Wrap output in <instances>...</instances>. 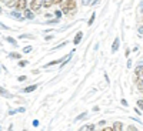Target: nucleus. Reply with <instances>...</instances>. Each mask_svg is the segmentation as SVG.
Here are the masks:
<instances>
[{
    "label": "nucleus",
    "instance_id": "f257e3e1",
    "mask_svg": "<svg viewBox=\"0 0 143 131\" xmlns=\"http://www.w3.org/2000/svg\"><path fill=\"white\" fill-rule=\"evenodd\" d=\"M77 7V0H64L62 3V13L69 14V11H74Z\"/></svg>",
    "mask_w": 143,
    "mask_h": 131
},
{
    "label": "nucleus",
    "instance_id": "f03ea898",
    "mask_svg": "<svg viewBox=\"0 0 143 131\" xmlns=\"http://www.w3.org/2000/svg\"><path fill=\"white\" fill-rule=\"evenodd\" d=\"M27 7V0H16V4H14V10L17 11H23Z\"/></svg>",
    "mask_w": 143,
    "mask_h": 131
},
{
    "label": "nucleus",
    "instance_id": "7ed1b4c3",
    "mask_svg": "<svg viewBox=\"0 0 143 131\" xmlns=\"http://www.w3.org/2000/svg\"><path fill=\"white\" fill-rule=\"evenodd\" d=\"M42 4H43V0H32L29 7H30L33 11H39L40 7H42Z\"/></svg>",
    "mask_w": 143,
    "mask_h": 131
},
{
    "label": "nucleus",
    "instance_id": "20e7f679",
    "mask_svg": "<svg viewBox=\"0 0 143 131\" xmlns=\"http://www.w3.org/2000/svg\"><path fill=\"white\" fill-rule=\"evenodd\" d=\"M9 16L13 17V19H14V20H17V22H23V20H24L22 11H17V10H11L10 13H9Z\"/></svg>",
    "mask_w": 143,
    "mask_h": 131
},
{
    "label": "nucleus",
    "instance_id": "39448f33",
    "mask_svg": "<svg viewBox=\"0 0 143 131\" xmlns=\"http://www.w3.org/2000/svg\"><path fill=\"white\" fill-rule=\"evenodd\" d=\"M23 17L27 19V20H33L34 19V11L32 10L30 7H26V9L23 10Z\"/></svg>",
    "mask_w": 143,
    "mask_h": 131
},
{
    "label": "nucleus",
    "instance_id": "423d86ee",
    "mask_svg": "<svg viewBox=\"0 0 143 131\" xmlns=\"http://www.w3.org/2000/svg\"><path fill=\"white\" fill-rule=\"evenodd\" d=\"M82 39H83V31L80 30V31H77L76 33V36H74V39H73V44H79L80 41H82Z\"/></svg>",
    "mask_w": 143,
    "mask_h": 131
},
{
    "label": "nucleus",
    "instance_id": "0eeeda50",
    "mask_svg": "<svg viewBox=\"0 0 143 131\" xmlns=\"http://www.w3.org/2000/svg\"><path fill=\"white\" fill-rule=\"evenodd\" d=\"M0 96L4 97V98H13V94H11V93H9L4 87H0Z\"/></svg>",
    "mask_w": 143,
    "mask_h": 131
},
{
    "label": "nucleus",
    "instance_id": "6e6552de",
    "mask_svg": "<svg viewBox=\"0 0 143 131\" xmlns=\"http://www.w3.org/2000/svg\"><path fill=\"white\" fill-rule=\"evenodd\" d=\"M37 87H39L37 84H32V85H29V87H26V88H23L22 93H32V91H34Z\"/></svg>",
    "mask_w": 143,
    "mask_h": 131
},
{
    "label": "nucleus",
    "instance_id": "1a4fd4ad",
    "mask_svg": "<svg viewBox=\"0 0 143 131\" xmlns=\"http://www.w3.org/2000/svg\"><path fill=\"white\" fill-rule=\"evenodd\" d=\"M112 128H113V131H122V128H123V124H122L120 121H114Z\"/></svg>",
    "mask_w": 143,
    "mask_h": 131
},
{
    "label": "nucleus",
    "instance_id": "9d476101",
    "mask_svg": "<svg viewBox=\"0 0 143 131\" xmlns=\"http://www.w3.org/2000/svg\"><path fill=\"white\" fill-rule=\"evenodd\" d=\"M135 74H136L137 77H143V66H137L135 68Z\"/></svg>",
    "mask_w": 143,
    "mask_h": 131
},
{
    "label": "nucleus",
    "instance_id": "9b49d317",
    "mask_svg": "<svg viewBox=\"0 0 143 131\" xmlns=\"http://www.w3.org/2000/svg\"><path fill=\"white\" fill-rule=\"evenodd\" d=\"M9 58H16V60H20L22 58V53H16V51H13L9 54Z\"/></svg>",
    "mask_w": 143,
    "mask_h": 131
},
{
    "label": "nucleus",
    "instance_id": "f8f14e48",
    "mask_svg": "<svg viewBox=\"0 0 143 131\" xmlns=\"http://www.w3.org/2000/svg\"><path fill=\"white\" fill-rule=\"evenodd\" d=\"M6 7H9V9H11V7H14V4H16V0H6Z\"/></svg>",
    "mask_w": 143,
    "mask_h": 131
},
{
    "label": "nucleus",
    "instance_id": "ddd939ff",
    "mask_svg": "<svg viewBox=\"0 0 143 131\" xmlns=\"http://www.w3.org/2000/svg\"><path fill=\"white\" fill-rule=\"evenodd\" d=\"M50 6H53V0H43V4H42V7H50Z\"/></svg>",
    "mask_w": 143,
    "mask_h": 131
},
{
    "label": "nucleus",
    "instance_id": "4468645a",
    "mask_svg": "<svg viewBox=\"0 0 143 131\" xmlns=\"http://www.w3.org/2000/svg\"><path fill=\"white\" fill-rule=\"evenodd\" d=\"M117 49H119V39H116L114 40V43L112 44V51H117Z\"/></svg>",
    "mask_w": 143,
    "mask_h": 131
},
{
    "label": "nucleus",
    "instance_id": "2eb2a0df",
    "mask_svg": "<svg viewBox=\"0 0 143 131\" xmlns=\"http://www.w3.org/2000/svg\"><path fill=\"white\" fill-rule=\"evenodd\" d=\"M135 81H136V84H137V88L140 90V88L143 87V80H142V77H136V80H135Z\"/></svg>",
    "mask_w": 143,
    "mask_h": 131
},
{
    "label": "nucleus",
    "instance_id": "dca6fc26",
    "mask_svg": "<svg viewBox=\"0 0 143 131\" xmlns=\"http://www.w3.org/2000/svg\"><path fill=\"white\" fill-rule=\"evenodd\" d=\"M6 41H9L10 44H13L14 47H17V41H16V39H13V37H6Z\"/></svg>",
    "mask_w": 143,
    "mask_h": 131
},
{
    "label": "nucleus",
    "instance_id": "f3484780",
    "mask_svg": "<svg viewBox=\"0 0 143 131\" xmlns=\"http://www.w3.org/2000/svg\"><path fill=\"white\" fill-rule=\"evenodd\" d=\"M95 17H96V13H92V16H90V19L87 20V26H92L93 23H95Z\"/></svg>",
    "mask_w": 143,
    "mask_h": 131
},
{
    "label": "nucleus",
    "instance_id": "a211bd4d",
    "mask_svg": "<svg viewBox=\"0 0 143 131\" xmlns=\"http://www.w3.org/2000/svg\"><path fill=\"white\" fill-rule=\"evenodd\" d=\"M60 22V19H50V20H46V24H56Z\"/></svg>",
    "mask_w": 143,
    "mask_h": 131
},
{
    "label": "nucleus",
    "instance_id": "6ab92c4d",
    "mask_svg": "<svg viewBox=\"0 0 143 131\" xmlns=\"http://www.w3.org/2000/svg\"><path fill=\"white\" fill-rule=\"evenodd\" d=\"M33 50V47H32V46H26V47H24V49H23V54H27V53H30V51Z\"/></svg>",
    "mask_w": 143,
    "mask_h": 131
},
{
    "label": "nucleus",
    "instance_id": "aec40b11",
    "mask_svg": "<svg viewBox=\"0 0 143 131\" xmlns=\"http://www.w3.org/2000/svg\"><path fill=\"white\" fill-rule=\"evenodd\" d=\"M19 39H34L33 34H20Z\"/></svg>",
    "mask_w": 143,
    "mask_h": 131
},
{
    "label": "nucleus",
    "instance_id": "412c9836",
    "mask_svg": "<svg viewBox=\"0 0 143 131\" xmlns=\"http://www.w3.org/2000/svg\"><path fill=\"white\" fill-rule=\"evenodd\" d=\"M27 64H29L27 60H20V61H19V67H26Z\"/></svg>",
    "mask_w": 143,
    "mask_h": 131
},
{
    "label": "nucleus",
    "instance_id": "4be33fe9",
    "mask_svg": "<svg viewBox=\"0 0 143 131\" xmlns=\"http://www.w3.org/2000/svg\"><path fill=\"white\" fill-rule=\"evenodd\" d=\"M86 114H87L86 111H85V113H82L80 115H77V117H76V120H74V121H80V120H83V118L86 117Z\"/></svg>",
    "mask_w": 143,
    "mask_h": 131
},
{
    "label": "nucleus",
    "instance_id": "5701e85b",
    "mask_svg": "<svg viewBox=\"0 0 143 131\" xmlns=\"http://www.w3.org/2000/svg\"><path fill=\"white\" fill-rule=\"evenodd\" d=\"M62 16H63L62 10H54V17H56V19H60Z\"/></svg>",
    "mask_w": 143,
    "mask_h": 131
},
{
    "label": "nucleus",
    "instance_id": "b1692460",
    "mask_svg": "<svg viewBox=\"0 0 143 131\" xmlns=\"http://www.w3.org/2000/svg\"><path fill=\"white\" fill-rule=\"evenodd\" d=\"M66 44H67V41H63L62 44H59V46H56V47H53L51 50H57V49H62V47H64Z\"/></svg>",
    "mask_w": 143,
    "mask_h": 131
},
{
    "label": "nucleus",
    "instance_id": "393cba45",
    "mask_svg": "<svg viewBox=\"0 0 143 131\" xmlns=\"http://www.w3.org/2000/svg\"><path fill=\"white\" fill-rule=\"evenodd\" d=\"M86 130H87V131H95V124H89V125H86Z\"/></svg>",
    "mask_w": 143,
    "mask_h": 131
},
{
    "label": "nucleus",
    "instance_id": "a878e982",
    "mask_svg": "<svg viewBox=\"0 0 143 131\" xmlns=\"http://www.w3.org/2000/svg\"><path fill=\"white\" fill-rule=\"evenodd\" d=\"M137 107L140 110H143V100H137Z\"/></svg>",
    "mask_w": 143,
    "mask_h": 131
},
{
    "label": "nucleus",
    "instance_id": "bb28decb",
    "mask_svg": "<svg viewBox=\"0 0 143 131\" xmlns=\"http://www.w3.org/2000/svg\"><path fill=\"white\" fill-rule=\"evenodd\" d=\"M17 80H19V81H26V80H27V77H26V76H19V77H17Z\"/></svg>",
    "mask_w": 143,
    "mask_h": 131
},
{
    "label": "nucleus",
    "instance_id": "cd10ccee",
    "mask_svg": "<svg viewBox=\"0 0 143 131\" xmlns=\"http://www.w3.org/2000/svg\"><path fill=\"white\" fill-rule=\"evenodd\" d=\"M0 28H1V30H10V28L7 27L6 24H3V23H1V22H0Z\"/></svg>",
    "mask_w": 143,
    "mask_h": 131
},
{
    "label": "nucleus",
    "instance_id": "c85d7f7f",
    "mask_svg": "<svg viewBox=\"0 0 143 131\" xmlns=\"http://www.w3.org/2000/svg\"><path fill=\"white\" fill-rule=\"evenodd\" d=\"M92 3V0H82V4L83 6H87V4H90Z\"/></svg>",
    "mask_w": 143,
    "mask_h": 131
},
{
    "label": "nucleus",
    "instance_id": "c756f323",
    "mask_svg": "<svg viewBox=\"0 0 143 131\" xmlns=\"http://www.w3.org/2000/svg\"><path fill=\"white\" fill-rule=\"evenodd\" d=\"M64 0H53V4H62Z\"/></svg>",
    "mask_w": 143,
    "mask_h": 131
},
{
    "label": "nucleus",
    "instance_id": "7c9ffc66",
    "mask_svg": "<svg viewBox=\"0 0 143 131\" xmlns=\"http://www.w3.org/2000/svg\"><path fill=\"white\" fill-rule=\"evenodd\" d=\"M24 111H26V108H24V107H19V108H17V113H24Z\"/></svg>",
    "mask_w": 143,
    "mask_h": 131
},
{
    "label": "nucleus",
    "instance_id": "2f4dec72",
    "mask_svg": "<svg viewBox=\"0 0 143 131\" xmlns=\"http://www.w3.org/2000/svg\"><path fill=\"white\" fill-rule=\"evenodd\" d=\"M16 113H17V110H10V111H9V115H14Z\"/></svg>",
    "mask_w": 143,
    "mask_h": 131
},
{
    "label": "nucleus",
    "instance_id": "473e14b6",
    "mask_svg": "<svg viewBox=\"0 0 143 131\" xmlns=\"http://www.w3.org/2000/svg\"><path fill=\"white\" fill-rule=\"evenodd\" d=\"M33 127H39V121H37V120H34L33 121Z\"/></svg>",
    "mask_w": 143,
    "mask_h": 131
},
{
    "label": "nucleus",
    "instance_id": "72a5a7b5",
    "mask_svg": "<svg viewBox=\"0 0 143 131\" xmlns=\"http://www.w3.org/2000/svg\"><path fill=\"white\" fill-rule=\"evenodd\" d=\"M139 33L143 34V26H140V27H139Z\"/></svg>",
    "mask_w": 143,
    "mask_h": 131
},
{
    "label": "nucleus",
    "instance_id": "f704fd0d",
    "mask_svg": "<svg viewBox=\"0 0 143 131\" xmlns=\"http://www.w3.org/2000/svg\"><path fill=\"white\" fill-rule=\"evenodd\" d=\"M7 131H13V124L9 125V128H7Z\"/></svg>",
    "mask_w": 143,
    "mask_h": 131
},
{
    "label": "nucleus",
    "instance_id": "c9c22d12",
    "mask_svg": "<svg viewBox=\"0 0 143 131\" xmlns=\"http://www.w3.org/2000/svg\"><path fill=\"white\" fill-rule=\"evenodd\" d=\"M51 17V13H46V19H50Z\"/></svg>",
    "mask_w": 143,
    "mask_h": 131
},
{
    "label": "nucleus",
    "instance_id": "e433bc0d",
    "mask_svg": "<svg viewBox=\"0 0 143 131\" xmlns=\"http://www.w3.org/2000/svg\"><path fill=\"white\" fill-rule=\"evenodd\" d=\"M122 104H123V105H126V107H127V101H126V100H122Z\"/></svg>",
    "mask_w": 143,
    "mask_h": 131
},
{
    "label": "nucleus",
    "instance_id": "4c0bfd02",
    "mask_svg": "<svg viewBox=\"0 0 143 131\" xmlns=\"http://www.w3.org/2000/svg\"><path fill=\"white\" fill-rule=\"evenodd\" d=\"M102 131H113V128H103Z\"/></svg>",
    "mask_w": 143,
    "mask_h": 131
},
{
    "label": "nucleus",
    "instance_id": "58836bf2",
    "mask_svg": "<svg viewBox=\"0 0 143 131\" xmlns=\"http://www.w3.org/2000/svg\"><path fill=\"white\" fill-rule=\"evenodd\" d=\"M1 13H3V9H1V7H0V14H1Z\"/></svg>",
    "mask_w": 143,
    "mask_h": 131
},
{
    "label": "nucleus",
    "instance_id": "ea45409f",
    "mask_svg": "<svg viewBox=\"0 0 143 131\" xmlns=\"http://www.w3.org/2000/svg\"><path fill=\"white\" fill-rule=\"evenodd\" d=\"M4 1H6V0H0V3H4Z\"/></svg>",
    "mask_w": 143,
    "mask_h": 131
},
{
    "label": "nucleus",
    "instance_id": "a19ab883",
    "mask_svg": "<svg viewBox=\"0 0 143 131\" xmlns=\"http://www.w3.org/2000/svg\"><path fill=\"white\" fill-rule=\"evenodd\" d=\"M142 13H143V7H142Z\"/></svg>",
    "mask_w": 143,
    "mask_h": 131
},
{
    "label": "nucleus",
    "instance_id": "79ce46f5",
    "mask_svg": "<svg viewBox=\"0 0 143 131\" xmlns=\"http://www.w3.org/2000/svg\"><path fill=\"white\" fill-rule=\"evenodd\" d=\"M23 131H27V130H23Z\"/></svg>",
    "mask_w": 143,
    "mask_h": 131
}]
</instances>
